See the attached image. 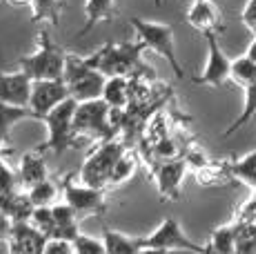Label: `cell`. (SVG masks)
<instances>
[{
  "label": "cell",
  "mask_w": 256,
  "mask_h": 254,
  "mask_svg": "<svg viewBox=\"0 0 256 254\" xmlns=\"http://www.w3.org/2000/svg\"><path fill=\"white\" fill-rule=\"evenodd\" d=\"M147 45L142 40L132 42H107L105 47L96 50L92 56L82 58L85 65L100 72L105 78H145L156 80V72L142 62V52Z\"/></svg>",
  "instance_id": "cell-1"
},
{
  "label": "cell",
  "mask_w": 256,
  "mask_h": 254,
  "mask_svg": "<svg viewBox=\"0 0 256 254\" xmlns=\"http://www.w3.org/2000/svg\"><path fill=\"white\" fill-rule=\"evenodd\" d=\"M78 100H65L62 105H58L52 114H47L42 118V123L47 127V140L38 148V152L45 154L52 152L54 156H62L67 150H82L85 148V138L76 134L74 127V116H76Z\"/></svg>",
  "instance_id": "cell-2"
},
{
  "label": "cell",
  "mask_w": 256,
  "mask_h": 254,
  "mask_svg": "<svg viewBox=\"0 0 256 254\" xmlns=\"http://www.w3.org/2000/svg\"><path fill=\"white\" fill-rule=\"evenodd\" d=\"M67 56L62 47H58L52 40L49 29L40 32V42H38V52L32 56H24L18 60L20 72H24L34 82L40 80H65L67 70Z\"/></svg>",
  "instance_id": "cell-3"
},
{
  "label": "cell",
  "mask_w": 256,
  "mask_h": 254,
  "mask_svg": "<svg viewBox=\"0 0 256 254\" xmlns=\"http://www.w3.org/2000/svg\"><path fill=\"white\" fill-rule=\"evenodd\" d=\"M125 140H107V143H98V148L85 158L80 168V183L94 190H110V180L114 174L118 160L127 152Z\"/></svg>",
  "instance_id": "cell-4"
},
{
  "label": "cell",
  "mask_w": 256,
  "mask_h": 254,
  "mask_svg": "<svg viewBox=\"0 0 256 254\" xmlns=\"http://www.w3.org/2000/svg\"><path fill=\"white\" fill-rule=\"evenodd\" d=\"M74 127L80 138H92L98 143L116 140L120 132L112 123V107L105 100H90L78 102L76 116H74Z\"/></svg>",
  "instance_id": "cell-5"
},
{
  "label": "cell",
  "mask_w": 256,
  "mask_h": 254,
  "mask_svg": "<svg viewBox=\"0 0 256 254\" xmlns=\"http://www.w3.org/2000/svg\"><path fill=\"white\" fill-rule=\"evenodd\" d=\"M65 85L70 87V96L78 102L100 100L105 92L107 78L100 72L92 70L85 65V60L78 56H67V70H65Z\"/></svg>",
  "instance_id": "cell-6"
},
{
  "label": "cell",
  "mask_w": 256,
  "mask_h": 254,
  "mask_svg": "<svg viewBox=\"0 0 256 254\" xmlns=\"http://www.w3.org/2000/svg\"><path fill=\"white\" fill-rule=\"evenodd\" d=\"M132 27H134L138 40H142L147 45V50H154L156 54L165 58L172 65L176 78H183L185 72L178 62L176 56V47H174V27L170 25H160V22H150V20H140V18H132Z\"/></svg>",
  "instance_id": "cell-7"
},
{
  "label": "cell",
  "mask_w": 256,
  "mask_h": 254,
  "mask_svg": "<svg viewBox=\"0 0 256 254\" xmlns=\"http://www.w3.org/2000/svg\"><path fill=\"white\" fill-rule=\"evenodd\" d=\"M60 190L65 203L74 210L78 221L85 216H105L107 214V198L105 190H94L87 185H74V174H67L60 180Z\"/></svg>",
  "instance_id": "cell-8"
},
{
  "label": "cell",
  "mask_w": 256,
  "mask_h": 254,
  "mask_svg": "<svg viewBox=\"0 0 256 254\" xmlns=\"http://www.w3.org/2000/svg\"><path fill=\"white\" fill-rule=\"evenodd\" d=\"M142 246L145 250H158V252H194V254H205L208 248L198 246V243L190 241L185 236L183 228L176 218H165L160 223V228L156 232H152L150 236H142Z\"/></svg>",
  "instance_id": "cell-9"
},
{
  "label": "cell",
  "mask_w": 256,
  "mask_h": 254,
  "mask_svg": "<svg viewBox=\"0 0 256 254\" xmlns=\"http://www.w3.org/2000/svg\"><path fill=\"white\" fill-rule=\"evenodd\" d=\"M70 98H72L70 87L65 85V80H40V82H34L29 110L36 114V120H42L58 105H62Z\"/></svg>",
  "instance_id": "cell-10"
},
{
  "label": "cell",
  "mask_w": 256,
  "mask_h": 254,
  "mask_svg": "<svg viewBox=\"0 0 256 254\" xmlns=\"http://www.w3.org/2000/svg\"><path fill=\"white\" fill-rule=\"evenodd\" d=\"M210 47V56H208V65L205 72L198 78H194V85H210V87H223L225 82L232 78V60L223 54L218 45V36L210 34L205 36Z\"/></svg>",
  "instance_id": "cell-11"
},
{
  "label": "cell",
  "mask_w": 256,
  "mask_h": 254,
  "mask_svg": "<svg viewBox=\"0 0 256 254\" xmlns=\"http://www.w3.org/2000/svg\"><path fill=\"white\" fill-rule=\"evenodd\" d=\"M187 170H190V165H187L183 158L158 163L152 170V176L156 178L158 194L163 201H178L180 198V183H183Z\"/></svg>",
  "instance_id": "cell-12"
},
{
  "label": "cell",
  "mask_w": 256,
  "mask_h": 254,
  "mask_svg": "<svg viewBox=\"0 0 256 254\" xmlns=\"http://www.w3.org/2000/svg\"><path fill=\"white\" fill-rule=\"evenodd\" d=\"M7 246L9 254H45L49 238L42 232H38L32 223H18L12 230Z\"/></svg>",
  "instance_id": "cell-13"
},
{
  "label": "cell",
  "mask_w": 256,
  "mask_h": 254,
  "mask_svg": "<svg viewBox=\"0 0 256 254\" xmlns=\"http://www.w3.org/2000/svg\"><path fill=\"white\" fill-rule=\"evenodd\" d=\"M34 80L24 72L18 74H0V102L16 107H29Z\"/></svg>",
  "instance_id": "cell-14"
},
{
  "label": "cell",
  "mask_w": 256,
  "mask_h": 254,
  "mask_svg": "<svg viewBox=\"0 0 256 254\" xmlns=\"http://www.w3.org/2000/svg\"><path fill=\"white\" fill-rule=\"evenodd\" d=\"M187 22L200 32L203 36H210V34H223V20H220V14L216 9V4L208 0V2H200V0H194V4L187 12Z\"/></svg>",
  "instance_id": "cell-15"
},
{
  "label": "cell",
  "mask_w": 256,
  "mask_h": 254,
  "mask_svg": "<svg viewBox=\"0 0 256 254\" xmlns=\"http://www.w3.org/2000/svg\"><path fill=\"white\" fill-rule=\"evenodd\" d=\"M34 210H36V205L32 203L27 192L16 190V192H12V194L0 196V212H2L14 226H18V223H29L34 216Z\"/></svg>",
  "instance_id": "cell-16"
},
{
  "label": "cell",
  "mask_w": 256,
  "mask_h": 254,
  "mask_svg": "<svg viewBox=\"0 0 256 254\" xmlns=\"http://www.w3.org/2000/svg\"><path fill=\"white\" fill-rule=\"evenodd\" d=\"M18 176H20V183L27 190L34 188V185H38V183H42V180H47L49 178V170H47L45 154H40L38 150H36V152L22 154Z\"/></svg>",
  "instance_id": "cell-17"
},
{
  "label": "cell",
  "mask_w": 256,
  "mask_h": 254,
  "mask_svg": "<svg viewBox=\"0 0 256 254\" xmlns=\"http://www.w3.org/2000/svg\"><path fill=\"white\" fill-rule=\"evenodd\" d=\"M54 216H56V234L52 241H70L74 243L80 236L78 230V216L74 214V210L67 203H56L54 205Z\"/></svg>",
  "instance_id": "cell-18"
},
{
  "label": "cell",
  "mask_w": 256,
  "mask_h": 254,
  "mask_svg": "<svg viewBox=\"0 0 256 254\" xmlns=\"http://www.w3.org/2000/svg\"><path fill=\"white\" fill-rule=\"evenodd\" d=\"M27 118L36 120V114L29 107H16V105L0 102V150L2 152H9V130L16 123L27 120Z\"/></svg>",
  "instance_id": "cell-19"
},
{
  "label": "cell",
  "mask_w": 256,
  "mask_h": 254,
  "mask_svg": "<svg viewBox=\"0 0 256 254\" xmlns=\"http://www.w3.org/2000/svg\"><path fill=\"white\" fill-rule=\"evenodd\" d=\"M114 2H116V0H87V4H85L87 20H85V25H82L80 32H78L76 40L85 38L87 34H90L92 29L98 25V22L114 20Z\"/></svg>",
  "instance_id": "cell-20"
},
{
  "label": "cell",
  "mask_w": 256,
  "mask_h": 254,
  "mask_svg": "<svg viewBox=\"0 0 256 254\" xmlns=\"http://www.w3.org/2000/svg\"><path fill=\"white\" fill-rule=\"evenodd\" d=\"M132 94V78H107L105 92H102V100L116 112H125L130 105Z\"/></svg>",
  "instance_id": "cell-21"
},
{
  "label": "cell",
  "mask_w": 256,
  "mask_h": 254,
  "mask_svg": "<svg viewBox=\"0 0 256 254\" xmlns=\"http://www.w3.org/2000/svg\"><path fill=\"white\" fill-rule=\"evenodd\" d=\"M102 243H105V248H107V254H140V252H145L142 238L127 236V234L114 232V230H110V228L102 232Z\"/></svg>",
  "instance_id": "cell-22"
},
{
  "label": "cell",
  "mask_w": 256,
  "mask_h": 254,
  "mask_svg": "<svg viewBox=\"0 0 256 254\" xmlns=\"http://www.w3.org/2000/svg\"><path fill=\"white\" fill-rule=\"evenodd\" d=\"M238 234H240V226L238 223H228V226L214 230L208 248L216 254H236V246H238Z\"/></svg>",
  "instance_id": "cell-23"
},
{
  "label": "cell",
  "mask_w": 256,
  "mask_h": 254,
  "mask_svg": "<svg viewBox=\"0 0 256 254\" xmlns=\"http://www.w3.org/2000/svg\"><path fill=\"white\" fill-rule=\"evenodd\" d=\"M194 176L203 188H220V185H228L232 180V174L228 170V160H212L208 168L196 170Z\"/></svg>",
  "instance_id": "cell-24"
},
{
  "label": "cell",
  "mask_w": 256,
  "mask_h": 254,
  "mask_svg": "<svg viewBox=\"0 0 256 254\" xmlns=\"http://www.w3.org/2000/svg\"><path fill=\"white\" fill-rule=\"evenodd\" d=\"M228 170H230V174H232V178L256 190V150L250 152L248 156H243V158L228 160Z\"/></svg>",
  "instance_id": "cell-25"
},
{
  "label": "cell",
  "mask_w": 256,
  "mask_h": 254,
  "mask_svg": "<svg viewBox=\"0 0 256 254\" xmlns=\"http://www.w3.org/2000/svg\"><path fill=\"white\" fill-rule=\"evenodd\" d=\"M60 192H62L60 185H58L56 180H52V178L42 180V183H38V185H34V188L27 190L29 198H32V203L36 205V208H54Z\"/></svg>",
  "instance_id": "cell-26"
},
{
  "label": "cell",
  "mask_w": 256,
  "mask_h": 254,
  "mask_svg": "<svg viewBox=\"0 0 256 254\" xmlns=\"http://www.w3.org/2000/svg\"><path fill=\"white\" fill-rule=\"evenodd\" d=\"M32 9H34L32 22L58 25L60 22V12H62V0H32Z\"/></svg>",
  "instance_id": "cell-27"
},
{
  "label": "cell",
  "mask_w": 256,
  "mask_h": 254,
  "mask_svg": "<svg viewBox=\"0 0 256 254\" xmlns=\"http://www.w3.org/2000/svg\"><path fill=\"white\" fill-rule=\"evenodd\" d=\"M254 116H256V80L252 82V85L245 87V105H243V112H240L238 118H236L234 123L223 132V136H225V138H228V136H232L234 132H238L243 125H248L250 120L254 118Z\"/></svg>",
  "instance_id": "cell-28"
},
{
  "label": "cell",
  "mask_w": 256,
  "mask_h": 254,
  "mask_svg": "<svg viewBox=\"0 0 256 254\" xmlns=\"http://www.w3.org/2000/svg\"><path fill=\"white\" fill-rule=\"evenodd\" d=\"M136 168H138V154H134V152H130V150H127V152L122 154V158L118 160L114 174H112L110 190H114V188H118V185L127 183V180L134 176Z\"/></svg>",
  "instance_id": "cell-29"
},
{
  "label": "cell",
  "mask_w": 256,
  "mask_h": 254,
  "mask_svg": "<svg viewBox=\"0 0 256 254\" xmlns=\"http://www.w3.org/2000/svg\"><path fill=\"white\" fill-rule=\"evenodd\" d=\"M232 80L245 90L256 80V62L250 60L248 56H240L232 60Z\"/></svg>",
  "instance_id": "cell-30"
},
{
  "label": "cell",
  "mask_w": 256,
  "mask_h": 254,
  "mask_svg": "<svg viewBox=\"0 0 256 254\" xmlns=\"http://www.w3.org/2000/svg\"><path fill=\"white\" fill-rule=\"evenodd\" d=\"M29 223H32L38 232L45 234L49 241H52L54 234H56V216H54V210L52 208H36Z\"/></svg>",
  "instance_id": "cell-31"
},
{
  "label": "cell",
  "mask_w": 256,
  "mask_h": 254,
  "mask_svg": "<svg viewBox=\"0 0 256 254\" xmlns=\"http://www.w3.org/2000/svg\"><path fill=\"white\" fill-rule=\"evenodd\" d=\"M74 250H76V254H107L105 243L98 241V238L85 236V234H80L74 241Z\"/></svg>",
  "instance_id": "cell-32"
},
{
  "label": "cell",
  "mask_w": 256,
  "mask_h": 254,
  "mask_svg": "<svg viewBox=\"0 0 256 254\" xmlns=\"http://www.w3.org/2000/svg\"><path fill=\"white\" fill-rule=\"evenodd\" d=\"M240 20L248 25V29L252 34H256V0H248L243 14H240Z\"/></svg>",
  "instance_id": "cell-33"
},
{
  "label": "cell",
  "mask_w": 256,
  "mask_h": 254,
  "mask_svg": "<svg viewBox=\"0 0 256 254\" xmlns=\"http://www.w3.org/2000/svg\"><path fill=\"white\" fill-rule=\"evenodd\" d=\"M45 254H76V250L70 241H49Z\"/></svg>",
  "instance_id": "cell-34"
},
{
  "label": "cell",
  "mask_w": 256,
  "mask_h": 254,
  "mask_svg": "<svg viewBox=\"0 0 256 254\" xmlns=\"http://www.w3.org/2000/svg\"><path fill=\"white\" fill-rule=\"evenodd\" d=\"M12 230H14V223L0 212V243H7L9 236H12Z\"/></svg>",
  "instance_id": "cell-35"
},
{
  "label": "cell",
  "mask_w": 256,
  "mask_h": 254,
  "mask_svg": "<svg viewBox=\"0 0 256 254\" xmlns=\"http://www.w3.org/2000/svg\"><path fill=\"white\" fill-rule=\"evenodd\" d=\"M245 56H248L250 60L256 62V34H254V40H252V45H250V50H248V54H245Z\"/></svg>",
  "instance_id": "cell-36"
},
{
  "label": "cell",
  "mask_w": 256,
  "mask_h": 254,
  "mask_svg": "<svg viewBox=\"0 0 256 254\" xmlns=\"http://www.w3.org/2000/svg\"><path fill=\"white\" fill-rule=\"evenodd\" d=\"M140 254H167V252H158V250H145V252H140Z\"/></svg>",
  "instance_id": "cell-37"
},
{
  "label": "cell",
  "mask_w": 256,
  "mask_h": 254,
  "mask_svg": "<svg viewBox=\"0 0 256 254\" xmlns=\"http://www.w3.org/2000/svg\"><path fill=\"white\" fill-rule=\"evenodd\" d=\"M9 2H16V4H20V2H32V0H9Z\"/></svg>",
  "instance_id": "cell-38"
},
{
  "label": "cell",
  "mask_w": 256,
  "mask_h": 254,
  "mask_svg": "<svg viewBox=\"0 0 256 254\" xmlns=\"http://www.w3.org/2000/svg\"><path fill=\"white\" fill-rule=\"evenodd\" d=\"M205 248H208V246H205ZM205 254H216V252H212V250H210V248H208V252H205Z\"/></svg>",
  "instance_id": "cell-39"
},
{
  "label": "cell",
  "mask_w": 256,
  "mask_h": 254,
  "mask_svg": "<svg viewBox=\"0 0 256 254\" xmlns=\"http://www.w3.org/2000/svg\"><path fill=\"white\" fill-rule=\"evenodd\" d=\"M160 2H163V0H156V4H160ZM185 2H187V0H185Z\"/></svg>",
  "instance_id": "cell-40"
},
{
  "label": "cell",
  "mask_w": 256,
  "mask_h": 254,
  "mask_svg": "<svg viewBox=\"0 0 256 254\" xmlns=\"http://www.w3.org/2000/svg\"><path fill=\"white\" fill-rule=\"evenodd\" d=\"M200 2H208V0H200Z\"/></svg>",
  "instance_id": "cell-41"
},
{
  "label": "cell",
  "mask_w": 256,
  "mask_h": 254,
  "mask_svg": "<svg viewBox=\"0 0 256 254\" xmlns=\"http://www.w3.org/2000/svg\"><path fill=\"white\" fill-rule=\"evenodd\" d=\"M0 154H4V152H2V150H0Z\"/></svg>",
  "instance_id": "cell-42"
}]
</instances>
